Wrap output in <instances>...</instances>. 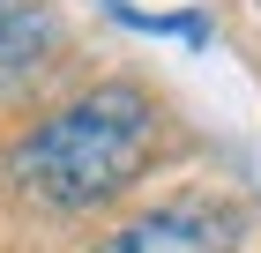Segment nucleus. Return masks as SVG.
Segmentation results:
<instances>
[{
  "label": "nucleus",
  "instance_id": "1",
  "mask_svg": "<svg viewBox=\"0 0 261 253\" xmlns=\"http://www.w3.org/2000/svg\"><path fill=\"white\" fill-rule=\"evenodd\" d=\"M149 142H157V104L135 82H97V90L67 97L53 119H38L8 149L0 172L45 209H97L135 186Z\"/></svg>",
  "mask_w": 261,
  "mask_h": 253
},
{
  "label": "nucleus",
  "instance_id": "2",
  "mask_svg": "<svg viewBox=\"0 0 261 253\" xmlns=\"http://www.w3.org/2000/svg\"><path fill=\"white\" fill-rule=\"evenodd\" d=\"M239 209L231 201H164V209L127 216L90 253H239Z\"/></svg>",
  "mask_w": 261,
  "mask_h": 253
},
{
  "label": "nucleus",
  "instance_id": "3",
  "mask_svg": "<svg viewBox=\"0 0 261 253\" xmlns=\"http://www.w3.org/2000/svg\"><path fill=\"white\" fill-rule=\"evenodd\" d=\"M53 38H60V22L45 15V8H30V15L0 38V82H22L30 67H45V52H53Z\"/></svg>",
  "mask_w": 261,
  "mask_h": 253
},
{
  "label": "nucleus",
  "instance_id": "4",
  "mask_svg": "<svg viewBox=\"0 0 261 253\" xmlns=\"http://www.w3.org/2000/svg\"><path fill=\"white\" fill-rule=\"evenodd\" d=\"M22 15H30V0H0V38H8V30H15Z\"/></svg>",
  "mask_w": 261,
  "mask_h": 253
}]
</instances>
